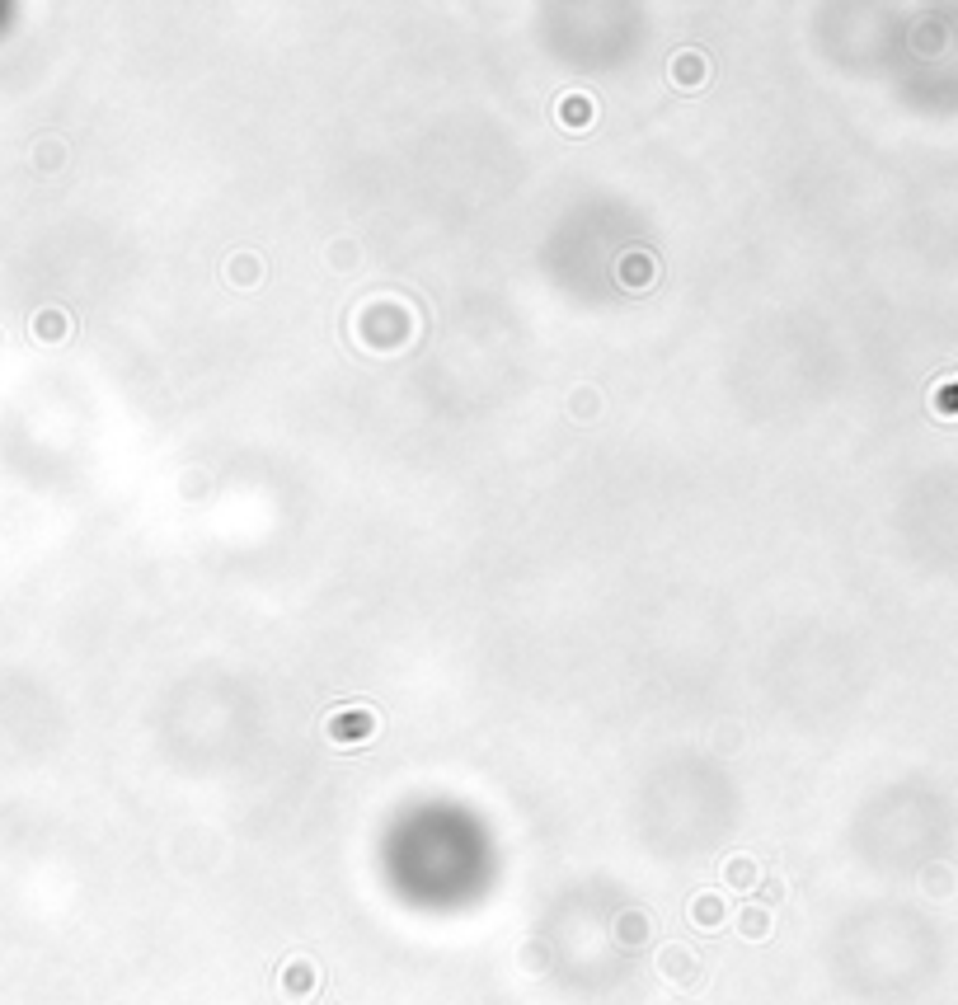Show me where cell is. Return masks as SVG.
I'll return each mask as SVG.
<instances>
[{
    "label": "cell",
    "instance_id": "1",
    "mask_svg": "<svg viewBox=\"0 0 958 1005\" xmlns=\"http://www.w3.org/2000/svg\"><path fill=\"white\" fill-rule=\"evenodd\" d=\"M691 921H696L700 930H719V921H724V902L714 893H700L696 902H691Z\"/></svg>",
    "mask_w": 958,
    "mask_h": 1005
},
{
    "label": "cell",
    "instance_id": "2",
    "mask_svg": "<svg viewBox=\"0 0 958 1005\" xmlns=\"http://www.w3.org/2000/svg\"><path fill=\"white\" fill-rule=\"evenodd\" d=\"M663 973H672V977H681V982H696V968H691V954L681 949V944H667L663 949Z\"/></svg>",
    "mask_w": 958,
    "mask_h": 1005
},
{
    "label": "cell",
    "instance_id": "3",
    "mask_svg": "<svg viewBox=\"0 0 958 1005\" xmlns=\"http://www.w3.org/2000/svg\"><path fill=\"white\" fill-rule=\"evenodd\" d=\"M724 879H728V888H752V883H757V865H752L747 855H733L724 865Z\"/></svg>",
    "mask_w": 958,
    "mask_h": 1005
},
{
    "label": "cell",
    "instance_id": "4",
    "mask_svg": "<svg viewBox=\"0 0 958 1005\" xmlns=\"http://www.w3.org/2000/svg\"><path fill=\"white\" fill-rule=\"evenodd\" d=\"M371 733H376V719H371V714H353L348 724H334V738H339V743H357V738H371Z\"/></svg>",
    "mask_w": 958,
    "mask_h": 1005
},
{
    "label": "cell",
    "instance_id": "5",
    "mask_svg": "<svg viewBox=\"0 0 958 1005\" xmlns=\"http://www.w3.org/2000/svg\"><path fill=\"white\" fill-rule=\"evenodd\" d=\"M696 71H705V76H710V57H700V52H681V57H677V80H681V85H691V80H696Z\"/></svg>",
    "mask_w": 958,
    "mask_h": 1005
},
{
    "label": "cell",
    "instance_id": "6",
    "mask_svg": "<svg viewBox=\"0 0 958 1005\" xmlns=\"http://www.w3.org/2000/svg\"><path fill=\"white\" fill-rule=\"evenodd\" d=\"M310 987H315V982H310L306 963H296V968H287V973H282V991H287V996H306Z\"/></svg>",
    "mask_w": 958,
    "mask_h": 1005
},
{
    "label": "cell",
    "instance_id": "7",
    "mask_svg": "<svg viewBox=\"0 0 958 1005\" xmlns=\"http://www.w3.org/2000/svg\"><path fill=\"white\" fill-rule=\"evenodd\" d=\"M644 935H649V921H644V916H639V912L620 916V940H625V944H639V940H644Z\"/></svg>",
    "mask_w": 958,
    "mask_h": 1005
},
{
    "label": "cell",
    "instance_id": "8",
    "mask_svg": "<svg viewBox=\"0 0 958 1005\" xmlns=\"http://www.w3.org/2000/svg\"><path fill=\"white\" fill-rule=\"evenodd\" d=\"M33 334H38V339H62V315H57V310H43V315L33 320Z\"/></svg>",
    "mask_w": 958,
    "mask_h": 1005
},
{
    "label": "cell",
    "instance_id": "9",
    "mask_svg": "<svg viewBox=\"0 0 958 1005\" xmlns=\"http://www.w3.org/2000/svg\"><path fill=\"white\" fill-rule=\"evenodd\" d=\"M738 930H742V935H752V940H761V935L771 930V926H766V912H761V907H752V912H742Z\"/></svg>",
    "mask_w": 958,
    "mask_h": 1005
},
{
    "label": "cell",
    "instance_id": "10",
    "mask_svg": "<svg viewBox=\"0 0 958 1005\" xmlns=\"http://www.w3.org/2000/svg\"><path fill=\"white\" fill-rule=\"evenodd\" d=\"M249 273L259 278V259H249V254H240V259L231 263V282H235V287H245V278H249Z\"/></svg>",
    "mask_w": 958,
    "mask_h": 1005
}]
</instances>
